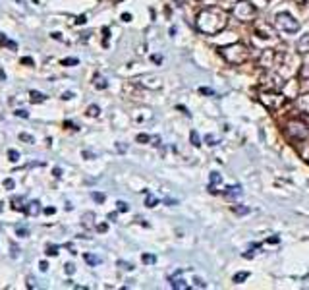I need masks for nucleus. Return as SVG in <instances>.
Returning a JSON list of instances; mask_svg holds the SVG:
<instances>
[{
    "mask_svg": "<svg viewBox=\"0 0 309 290\" xmlns=\"http://www.w3.org/2000/svg\"><path fill=\"white\" fill-rule=\"evenodd\" d=\"M195 26H197V29L201 33H205V35H217V33L224 31L226 26H228V14L222 8L209 6V8L201 10L197 14Z\"/></svg>",
    "mask_w": 309,
    "mask_h": 290,
    "instance_id": "nucleus-1",
    "label": "nucleus"
},
{
    "mask_svg": "<svg viewBox=\"0 0 309 290\" xmlns=\"http://www.w3.org/2000/svg\"><path fill=\"white\" fill-rule=\"evenodd\" d=\"M219 52H221V56L228 62V64H232V66H242V64H246L248 60H250V48L246 46V44L242 43H234V44H226V46H221L219 48Z\"/></svg>",
    "mask_w": 309,
    "mask_h": 290,
    "instance_id": "nucleus-2",
    "label": "nucleus"
},
{
    "mask_svg": "<svg viewBox=\"0 0 309 290\" xmlns=\"http://www.w3.org/2000/svg\"><path fill=\"white\" fill-rule=\"evenodd\" d=\"M259 101H261V104H263L265 108H269V110H279V108H282V106L286 104L288 97H286L284 93L277 91V89H267V91H261V93H259Z\"/></svg>",
    "mask_w": 309,
    "mask_h": 290,
    "instance_id": "nucleus-3",
    "label": "nucleus"
},
{
    "mask_svg": "<svg viewBox=\"0 0 309 290\" xmlns=\"http://www.w3.org/2000/svg\"><path fill=\"white\" fill-rule=\"evenodd\" d=\"M284 132H286V136H288L290 140H294V142H304V140H308L309 138L308 124H306L304 120H298V118H290V120L286 122V126H284Z\"/></svg>",
    "mask_w": 309,
    "mask_h": 290,
    "instance_id": "nucleus-4",
    "label": "nucleus"
},
{
    "mask_svg": "<svg viewBox=\"0 0 309 290\" xmlns=\"http://www.w3.org/2000/svg\"><path fill=\"white\" fill-rule=\"evenodd\" d=\"M275 28L282 31V33H290L292 35V33H298L300 22L292 14H288V12H279L275 16Z\"/></svg>",
    "mask_w": 309,
    "mask_h": 290,
    "instance_id": "nucleus-5",
    "label": "nucleus"
},
{
    "mask_svg": "<svg viewBox=\"0 0 309 290\" xmlns=\"http://www.w3.org/2000/svg\"><path fill=\"white\" fill-rule=\"evenodd\" d=\"M232 16H234L238 22L248 24V22H253V20H255V16H257V8H255L251 2L240 0L238 4H234V8H232Z\"/></svg>",
    "mask_w": 309,
    "mask_h": 290,
    "instance_id": "nucleus-6",
    "label": "nucleus"
},
{
    "mask_svg": "<svg viewBox=\"0 0 309 290\" xmlns=\"http://www.w3.org/2000/svg\"><path fill=\"white\" fill-rule=\"evenodd\" d=\"M280 58V54L277 50H273V48H267L261 52V56H259V66L261 68H265V70H271V68H275L277 66V60Z\"/></svg>",
    "mask_w": 309,
    "mask_h": 290,
    "instance_id": "nucleus-7",
    "label": "nucleus"
},
{
    "mask_svg": "<svg viewBox=\"0 0 309 290\" xmlns=\"http://www.w3.org/2000/svg\"><path fill=\"white\" fill-rule=\"evenodd\" d=\"M255 35H259L263 39H273V37H277V28L269 26L265 22H257L255 24Z\"/></svg>",
    "mask_w": 309,
    "mask_h": 290,
    "instance_id": "nucleus-8",
    "label": "nucleus"
},
{
    "mask_svg": "<svg viewBox=\"0 0 309 290\" xmlns=\"http://www.w3.org/2000/svg\"><path fill=\"white\" fill-rule=\"evenodd\" d=\"M141 82V86L149 87V89H161V78H157V76H145V78H141L139 80Z\"/></svg>",
    "mask_w": 309,
    "mask_h": 290,
    "instance_id": "nucleus-9",
    "label": "nucleus"
},
{
    "mask_svg": "<svg viewBox=\"0 0 309 290\" xmlns=\"http://www.w3.org/2000/svg\"><path fill=\"white\" fill-rule=\"evenodd\" d=\"M296 106H298L304 114H309V91L308 93H304V95H300V97L296 99Z\"/></svg>",
    "mask_w": 309,
    "mask_h": 290,
    "instance_id": "nucleus-10",
    "label": "nucleus"
},
{
    "mask_svg": "<svg viewBox=\"0 0 309 290\" xmlns=\"http://www.w3.org/2000/svg\"><path fill=\"white\" fill-rule=\"evenodd\" d=\"M296 50H298L300 54H308V52H309V33H306V35H302V37L298 39V44H296Z\"/></svg>",
    "mask_w": 309,
    "mask_h": 290,
    "instance_id": "nucleus-11",
    "label": "nucleus"
},
{
    "mask_svg": "<svg viewBox=\"0 0 309 290\" xmlns=\"http://www.w3.org/2000/svg\"><path fill=\"white\" fill-rule=\"evenodd\" d=\"M222 182V178H221V174L219 172H211V182H209V190H211V192H213V194H215V192H217V184H221Z\"/></svg>",
    "mask_w": 309,
    "mask_h": 290,
    "instance_id": "nucleus-12",
    "label": "nucleus"
},
{
    "mask_svg": "<svg viewBox=\"0 0 309 290\" xmlns=\"http://www.w3.org/2000/svg\"><path fill=\"white\" fill-rule=\"evenodd\" d=\"M172 288L174 290H188L190 282H186L184 278H172Z\"/></svg>",
    "mask_w": 309,
    "mask_h": 290,
    "instance_id": "nucleus-13",
    "label": "nucleus"
},
{
    "mask_svg": "<svg viewBox=\"0 0 309 290\" xmlns=\"http://www.w3.org/2000/svg\"><path fill=\"white\" fill-rule=\"evenodd\" d=\"M39 211H41V207H39V202H31L29 207L25 209V213H27V215H33V217H37V215H39Z\"/></svg>",
    "mask_w": 309,
    "mask_h": 290,
    "instance_id": "nucleus-14",
    "label": "nucleus"
},
{
    "mask_svg": "<svg viewBox=\"0 0 309 290\" xmlns=\"http://www.w3.org/2000/svg\"><path fill=\"white\" fill-rule=\"evenodd\" d=\"M300 80H309V58H306V62L300 68Z\"/></svg>",
    "mask_w": 309,
    "mask_h": 290,
    "instance_id": "nucleus-15",
    "label": "nucleus"
},
{
    "mask_svg": "<svg viewBox=\"0 0 309 290\" xmlns=\"http://www.w3.org/2000/svg\"><path fill=\"white\" fill-rule=\"evenodd\" d=\"M29 97H31V101L33 102H43L44 99H46V95H43L41 91H31Z\"/></svg>",
    "mask_w": 309,
    "mask_h": 290,
    "instance_id": "nucleus-16",
    "label": "nucleus"
},
{
    "mask_svg": "<svg viewBox=\"0 0 309 290\" xmlns=\"http://www.w3.org/2000/svg\"><path fill=\"white\" fill-rule=\"evenodd\" d=\"M224 194H226L228 198H232V196H240V194H242V186H228Z\"/></svg>",
    "mask_w": 309,
    "mask_h": 290,
    "instance_id": "nucleus-17",
    "label": "nucleus"
},
{
    "mask_svg": "<svg viewBox=\"0 0 309 290\" xmlns=\"http://www.w3.org/2000/svg\"><path fill=\"white\" fill-rule=\"evenodd\" d=\"M0 43L6 44V46L12 48V50H17V44H15L14 41H10V39H6V35H2V33H0Z\"/></svg>",
    "mask_w": 309,
    "mask_h": 290,
    "instance_id": "nucleus-18",
    "label": "nucleus"
},
{
    "mask_svg": "<svg viewBox=\"0 0 309 290\" xmlns=\"http://www.w3.org/2000/svg\"><path fill=\"white\" fill-rule=\"evenodd\" d=\"M85 261H87L89 265H99L101 263V260L97 256H91V254H85Z\"/></svg>",
    "mask_w": 309,
    "mask_h": 290,
    "instance_id": "nucleus-19",
    "label": "nucleus"
},
{
    "mask_svg": "<svg viewBox=\"0 0 309 290\" xmlns=\"http://www.w3.org/2000/svg\"><path fill=\"white\" fill-rule=\"evenodd\" d=\"M141 261H143V263H147V265H153V263L157 261V258H155L153 254H143V258H141Z\"/></svg>",
    "mask_w": 309,
    "mask_h": 290,
    "instance_id": "nucleus-20",
    "label": "nucleus"
},
{
    "mask_svg": "<svg viewBox=\"0 0 309 290\" xmlns=\"http://www.w3.org/2000/svg\"><path fill=\"white\" fill-rule=\"evenodd\" d=\"M116 209L120 211V213H128V211H130V205H128L126 202H118Z\"/></svg>",
    "mask_w": 309,
    "mask_h": 290,
    "instance_id": "nucleus-21",
    "label": "nucleus"
},
{
    "mask_svg": "<svg viewBox=\"0 0 309 290\" xmlns=\"http://www.w3.org/2000/svg\"><path fill=\"white\" fill-rule=\"evenodd\" d=\"M248 276H250V273H246V271H244V273H238V275H234V282L236 284H240V282H244Z\"/></svg>",
    "mask_w": 309,
    "mask_h": 290,
    "instance_id": "nucleus-22",
    "label": "nucleus"
},
{
    "mask_svg": "<svg viewBox=\"0 0 309 290\" xmlns=\"http://www.w3.org/2000/svg\"><path fill=\"white\" fill-rule=\"evenodd\" d=\"M232 211H234V213H238V215H246V213H250V207H242V205H236Z\"/></svg>",
    "mask_w": 309,
    "mask_h": 290,
    "instance_id": "nucleus-23",
    "label": "nucleus"
},
{
    "mask_svg": "<svg viewBox=\"0 0 309 290\" xmlns=\"http://www.w3.org/2000/svg\"><path fill=\"white\" fill-rule=\"evenodd\" d=\"M190 138H192V144L195 145V147H199V145H201V140H199V134H197V132L193 130L192 134H190Z\"/></svg>",
    "mask_w": 309,
    "mask_h": 290,
    "instance_id": "nucleus-24",
    "label": "nucleus"
},
{
    "mask_svg": "<svg viewBox=\"0 0 309 290\" xmlns=\"http://www.w3.org/2000/svg\"><path fill=\"white\" fill-rule=\"evenodd\" d=\"M77 62H79L77 58H64L62 60V66H77Z\"/></svg>",
    "mask_w": 309,
    "mask_h": 290,
    "instance_id": "nucleus-25",
    "label": "nucleus"
},
{
    "mask_svg": "<svg viewBox=\"0 0 309 290\" xmlns=\"http://www.w3.org/2000/svg\"><path fill=\"white\" fill-rule=\"evenodd\" d=\"M157 203H159V200H157L155 196H151V194H147V202H145V205H147V207H155Z\"/></svg>",
    "mask_w": 309,
    "mask_h": 290,
    "instance_id": "nucleus-26",
    "label": "nucleus"
},
{
    "mask_svg": "<svg viewBox=\"0 0 309 290\" xmlns=\"http://www.w3.org/2000/svg\"><path fill=\"white\" fill-rule=\"evenodd\" d=\"M99 112H101V110H99V106H97V104H91V106L87 108L89 116H99Z\"/></svg>",
    "mask_w": 309,
    "mask_h": 290,
    "instance_id": "nucleus-27",
    "label": "nucleus"
},
{
    "mask_svg": "<svg viewBox=\"0 0 309 290\" xmlns=\"http://www.w3.org/2000/svg\"><path fill=\"white\" fill-rule=\"evenodd\" d=\"M91 220H95V215H93V213H85V215H83V224H85V226H91Z\"/></svg>",
    "mask_w": 309,
    "mask_h": 290,
    "instance_id": "nucleus-28",
    "label": "nucleus"
},
{
    "mask_svg": "<svg viewBox=\"0 0 309 290\" xmlns=\"http://www.w3.org/2000/svg\"><path fill=\"white\" fill-rule=\"evenodd\" d=\"M15 234H17V236H27V228H25L23 224H17V226H15Z\"/></svg>",
    "mask_w": 309,
    "mask_h": 290,
    "instance_id": "nucleus-29",
    "label": "nucleus"
},
{
    "mask_svg": "<svg viewBox=\"0 0 309 290\" xmlns=\"http://www.w3.org/2000/svg\"><path fill=\"white\" fill-rule=\"evenodd\" d=\"M106 86H108V84L104 82L103 78H97V80H95V87H99V89H106Z\"/></svg>",
    "mask_w": 309,
    "mask_h": 290,
    "instance_id": "nucleus-30",
    "label": "nucleus"
},
{
    "mask_svg": "<svg viewBox=\"0 0 309 290\" xmlns=\"http://www.w3.org/2000/svg\"><path fill=\"white\" fill-rule=\"evenodd\" d=\"M8 159L14 160V162H15V160L19 159V153H17V151H14V149H10V151H8Z\"/></svg>",
    "mask_w": 309,
    "mask_h": 290,
    "instance_id": "nucleus-31",
    "label": "nucleus"
},
{
    "mask_svg": "<svg viewBox=\"0 0 309 290\" xmlns=\"http://www.w3.org/2000/svg\"><path fill=\"white\" fill-rule=\"evenodd\" d=\"M205 142L209 145H217V144H219V142H217V138H215V136H211V134H207V136H205Z\"/></svg>",
    "mask_w": 309,
    "mask_h": 290,
    "instance_id": "nucleus-32",
    "label": "nucleus"
},
{
    "mask_svg": "<svg viewBox=\"0 0 309 290\" xmlns=\"http://www.w3.org/2000/svg\"><path fill=\"white\" fill-rule=\"evenodd\" d=\"M118 265H120L122 269H126V271H132V269H133L132 263H126V261H118Z\"/></svg>",
    "mask_w": 309,
    "mask_h": 290,
    "instance_id": "nucleus-33",
    "label": "nucleus"
},
{
    "mask_svg": "<svg viewBox=\"0 0 309 290\" xmlns=\"http://www.w3.org/2000/svg\"><path fill=\"white\" fill-rule=\"evenodd\" d=\"M46 254H48V256H56V254H58V246H48L46 248Z\"/></svg>",
    "mask_w": 309,
    "mask_h": 290,
    "instance_id": "nucleus-34",
    "label": "nucleus"
},
{
    "mask_svg": "<svg viewBox=\"0 0 309 290\" xmlns=\"http://www.w3.org/2000/svg\"><path fill=\"white\" fill-rule=\"evenodd\" d=\"M137 142H139V144H147L149 136L147 134H139V136H137Z\"/></svg>",
    "mask_w": 309,
    "mask_h": 290,
    "instance_id": "nucleus-35",
    "label": "nucleus"
},
{
    "mask_svg": "<svg viewBox=\"0 0 309 290\" xmlns=\"http://www.w3.org/2000/svg\"><path fill=\"white\" fill-rule=\"evenodd\" d=\"M93 200H95V202H99V203H103L104 202V196H103V194H97V192H93Z\"/></svg>",
    "mask_w": 309,
    "mask_h": 290,
    "instance_id": "nucleus-36",
    "label": "nucleus"
},
{
    "mask_svg": "<svg viewBox=\"0 0 309 290\" xmlns=\"http://www.w3.org/2000/svg\"><path fill=\"white\" fill-rule=\"evenodd\" d=\"M19 140H21V142H31V144H33V138H31L29 134H19Z\"/></svg>",
    "mask_w": 309,
    "mask_h": 290,
    "instance_id": "nucleus-37",
    "label": "nucleus"
},
{
    "mask_svg": "<svg viewBox=\"0 0 309 290\" xmlns=\"http://www.w3.org/2000/svg\"><path fill=\"white\" fill-rule=\"evenodd\" d=\"M193 282H195V286H197V288H205V286H207L205 282H203L201 278H197V276H195V280H193Z\"/></svg>",
    "mask_w": 309,
    "mask_h": 290,
    "instance_id": "nucleus-38",
    "label": "nucleus"
},
{
    "mask_svg": "<svg viewBox=\"0 0 309 290\" xmlns=\"http://www.w3.org/2000/svg\"><path fill=\"white\" fill-rule=\"evenodd\" d=\"M4 186L8 190H14V180L12 178H8V180H4Z\"/></svg>",
    "mask_w": 309,
    "mask_h": 290,
    "instance_id": "nucleus-39",
    "label": "nucleus"
},
{
    "mask_svg": "<svg viewBox=\"0 0 309 290\" xmlns=\"http://www.w3.org/2000/svg\"><path fill=\"white\" fill-rule=\"evenodd\" d=\"M66 273H68V275H74L75 273V267L72 265V263H68V265H66Z\"/></svg>",
    "mask_w": 309,
    "mask_h": 290,
    "instance_id": "nucleus-40",
    "label": "nucleus"
},
{
    "mask_svg": "<svg viewBox=\"0 0 309 290\" xmlns=\"http://www.w3.org/2000/svg\"><path fill=\"white\" fill-rule=\"evenodd\" d=\"M199 91H201L203 95H215V93H213V89H209V87H201Z\"/></svg>",
    "mask_w": 309,
    "mask_h": 290,
    "instance_id": "nucleus-41",
    "label": "nucleus"
},
{
    "mask_svg": "<svg viewBox=\"0 0 309 290\" xmlns=\"http://www.w3.org/2000/svg\"><path fill=\"white\" fill-rule=\"evenodd\" d=\"M15 116H19V118H27V112H25V110H21V108H19V110H15Z\"/></svg>",
    "mask_w": 309,
    "mask_h": 290,
    "instance_id": "nucleus-42",
    "label": "nucleus"
},
{
    "mask_svg": "<svg viewBox=\"0 0 309 290\" xmlns=\"http://www.w3.org/2000/svg\"><path fill=\"white\" fill-rule=\"evenodd\" d=\"M85 22H87V18H85V16H79V18L75 20V24H79V26H83Z\"/></svg>",
    "mask_w": 309,
    "mask_h": 290,
    "instance_id": "nucleus-43",
    "label": "nucleus"
},
{
    "mask_svg": "<svg viewBox=\"0 0 309 290\" xmlns=\"http://www.w3.org/2000/svg\"><path fill=\"white\" fill-rule=\"evenodd\" d=\"M72 97H74V93H72V91H66V93H62V99H66V101H68V99H72Z\"/></svg>",
    "mask_w": 309,
    "mask_h": 290,
    "instance_id": "nucleus-44",
    "label": "nucleus"
},
{
    "mask_svg": "<svg viewBox=\"0 0 309 290\" xmlns=\"http://www.w3.org/2000/svg\"><path fill=\"white\" fill-rule=\"evenodd\" d=\"M21 64H27V66H33V58H21Z\"/></svg>",
    "mask_w": 309,
    "mask_h": 290,
    "instance_id": "nucleus-45",
    "label": "nucleus"
},
{
    "mask_svg": "<svg viewBox=\"0 0 309 290\" xmlns=\"http://www.w3.org/2000/svg\"><path fill=\"white\" fill-rule=\"evenodd\" d=\"M39 269H41V271H46V269H48V263H46V261H41V263H39Z\"/></svg>",
    "mask_w": 309,
    "mask_h": 290,
    "instance_id": "nucleus-46",
    "label": "nucleus"
},
{
    "mask_svg": "<svg viewBox=\"0 0 309 290\" xmlns=\"http://www.w3.org/2000/svg\"><path fill=\"white\" fill-rule=\"evenodd\" d=\"M122 20L124 22H132V14H122Z\"/></svg>",
    "mask_w": 309,
    "mask_h": 290,
    "instance_id": "nucleus-47",
    "label": "nucleus"
},
{
    "mask_svg": "<svg viewBox=\"0 0 309 290\" xmlns=\"http://www.w3.org/2000/svg\"><path fill=\"white\" fill-rule=\"evenodd\" d=\"M153 62H157V64H161V62H162V56H159V54H155V56H153Z\"/></svg>",
    "mask_w": 309,
    "mask_h": 290,
    "instance_id": "nucleus-48",
    "label": "nucleus"
},
{
    "mask_svg": "<svg viewBox=\"0 0 309 290\" xmlns=\"http://www.w3.org/2000/svg\"><path fill=\"white\" fill-rule=\"evenodd\" d=\"M44 213H46V215H52V213H54V207H48V209H44Z\"/></svg>",
    "mask_w": 309,
    "mask_h": 290,
    "instance_id": "nucleus-49",
    "label": "nucleus"
},
{
    "mask_svg": "<svg viewBox=\"0 0 309 290\" xmlns=\"http://www.w3.org/2000/svg\"><path fill=\"white\" fill-rule=\"evenodd\" d=\"M52 172H54V176H56V178H60V176H62V170H60V168H54Z\"/></svg>",
    "mask_w": 309,
    "mask_h": 290,
    "instance_id": "nucleus-50",
    "label": "nucleus"
},
{
    "mask_svg": "<svg viewBox=\"0 0 309 290\" xmlns=\"http://www.w3.org/2000/svg\"><path fill=\"white\" fill-rule=\"evenodd\" d=\"M269 242H271V244H277V242H279V238H277V236H273V238H269Z\"/></svg>",
    "mask_w": 309,
    "mask_h": 290,
    "instance_id": "nucleus-51",
    "label": "nucleus"
},
{
    "mask_svg": "<svg viewBox=\"0 0 309 290\" xmlns=\"http://www.w3.org/2000/svg\"><path fill=\"white\" fill-rule=\"evenodd\" d=\"M12 258H17V248H12Z\"/></svg>",
    "mask_w": 309,
    "mask_h": 290,
    "instance_id": "nucleus-52",
    "label": "nucleus"
},
{
    "mask_svg": "<svg viewBox=\"0 0 309 290\" xmlns=\"http://www.w3.org/2000/svg\"><path fill=\"white\" fill-rule=\"evenodd\" d=\"M0 80H6V74L2 72V70H0Z\"/></svg>",
    "mask_w": 309,
    "mask_h": 290,
    "instance_id": "nucleus-53",
    "label": "nucleus"
},
{
    "mask_svg": "<svg viewBox=\"0 0 309 290\" xmlns=\"http://www.w3.org/2000/svg\"><path fill=\"white\" fill-rule=\"evenodd\" d=\"M2 207H4V203H2V202H0V211H2Z\"/></svg>",
    "mask_w": 309,
    "mask_h": 290,
    "instance_id": "nucleus-54",
    "label": "nucleus"
},
{
    "mask_svg": "<svg viewBox=\"0 0 309 290\" xmlns=\"http://www.w3.org/2000/svg\"><path fill=\"white\" fill-rule=\"evenodd\" d=\"M298 2H308V0H298Z\"/></svg>",
    "mask_w": 309,
    "mask_h": 290,
    "instance_id": "nucleus-55",
    "label": "nucleus"
},
{
    "mask_svg": "<svg viewBox=\"0 0 309 290\" xmlns=\"http://www.w3.org/2000/svg\"><path fill=\"white\" fill-rule=\"evenodd\" d=\"M308 160H309V159H308Z\"/></svg>",
    "mask_w": 309,
    "mask_h": 290,
    "instance_id": "nucleus-56",
    "label": "nucleus"
}]
</instances>
